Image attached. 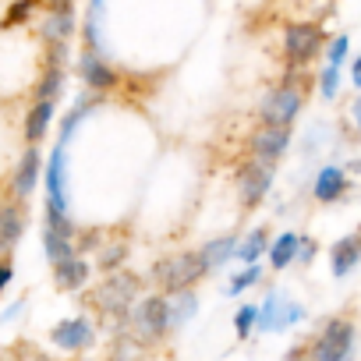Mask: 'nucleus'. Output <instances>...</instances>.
<instances>
[{"instance_id":"nucleus-5","label":"nucleus","mask_w":361,"mask_h":361,"mask_svg":"<svg viewBox=\"0 0 361 361\" xmlns=\"http://www.w3.org/2000/svg\"><path fill=\"white\" fill-rule=\"evenodd\" d=\"M322 43H326L322 25H315V22H294V25H287V32H283V54H287V64H290V68L308 64V61L322 50Z\"/></svg>"},{"instance_id":"nucleus-19","label":"nucleus","mask_w":361,"mask_h":361,"mask_svg":"<svg viewBox=\"0 0 361 361\" xmlns=\"http://www.w3.org/2000/svg\"><path fill=\"white\" fill-rule=\"evenodd\" d=\"M166 301H170V329L185 326V322L195 315V308H199V298H195L192 287H188V290H173V294H166Z\"/></svg>"},{"instance_id":"nucleus-26","label":"nucleus","mask_w":361,"mask_h":361,"mask_svg":"<svg viewBox=\"0 0 361 361\" xmlns=\"http://www.w3.org/2000/svg\"><path fill=\"white\" fill-rule=\"evenodd\" d=\"M96 106V99H78V106L64 117V124H61V142H71V131L78 128V121H85L89 117V110Z\"/></svg>"},{"instance_id":"nucleus-6","label":"nucleus","mask_w":361,"mask_h":361,"mask_svg":"<svg viewBox=\"0 0 361 361\" xmlns=\"http://www.w3.org/2000/svg\"><path fill=\"white\" fill-rule=\"evenodd\" d=\"M301 103H305L301 89H298V85H290V82H283V85H276V89H273V92L262 99L259 117H262V124H280V128H290V124H294V117L301 114Z\"/></svg>"},{"instance_id":"nucleus-21","label":"nucleus","mask_w":361,"mask_h":361,"mask_svg":"<svg viewBox=\"0 0 361 361\" xmlns=\"http://www.w3.org/2000/svg\"><path fill=\"white\" fill-rule=\"evenodd\" d=\"M199 252H202V259H206V266H209V273H213V269H220L224 262H231V259L238 255V238H234V234H227V238H216V241L202 245Z\"/></svg>"},{"instance_id":"nucleus-13","label":"nucleus","mask_w":361,"mask_h":361,"mask_svg":"<svg viewBox=\"0 0 361 361\" xmlns=\"http://www.w3.org/2000/svg\"><path fill=\"white\" fill-rule=\"evenodd\" d=\"M39 166H43V159H39V149H36V142H29V149H25V156H22V163H18V170H15V199H29L32 192H36V180H39Z\"/></svg>"},{"instance_id":"nucleus-20","label":"nucleus","mask_w":361,"mask_h":361,"mask_svg":"<svg viewBox=\"0 0 361 361\" xmlns=\"http://www.w3.org/2000/svg\"><path fill=\"white\" fill-rule=\"evenodd\" d=\"M298 248H301V238L298 234H290V231H283L273 245H269V266L280 273V269H287L294 259H298Z\"/></svg>"},{"instance_id":"nucleus-22","label":"nucleus","mask_w":361,"mask_h":361,"mask_svg":"<svg viewBox=\"0 0 361 361\" xmlns=\"http://www.w3.org/2000/svg\"><path fill=\"white\" fill-rule=\"evenodd\" d=\"M269 231L266 227H255L245 241H238V255L234 259H241V262H259V255H269Z\"/></svg>"},{"instance_id":"nucleus-28","label":"nucleus","mask_w":361,"mask_h":361,"mask_svg":"<svg viewBox=\"0 0 361 361\" xmlns=\"http://www.w3.org/2000/svg\"><path fill=\"white\" fill-rule=\"evenodd\" d=\"M280 322V294H269L266 305H259V329H276Z\"/></svg>"},{"instance_id":"nucleus-33","label":"nucleus","mask_w":361,"mask_h":361,"mask_svg":"<svg viewBox=\"0 0 361 361\" xmlns=\"http://www.w3.org/2000/svg\"><path fill=\"white\" fill-rule=\"evenodd\" d=\"M347 50H350V39H347V36H336V39L329 43V54H326V64H336V68H340V64L347 61Z\"/></svg>"},{"instance_id":"nucleus-24","label":"nucleus","mask_w":361,"mask_h":361,"mask_svg":"<svg viewBox=\"0 0 361 361\" xmlns=\"http://www.w3.org/2000/svg\"><path fill=\"white\" fill-rule=\"evenodd\" d=\"M43 248H47V259L50 262H64V259H71L75 255V245H71V238L68 234H57V231H43Z\"/></svg>"},{"instance_id":"nucleus-29","label":"nucleus","mask_w":361,"mask_h":361,"mask_svg":"<svg viewBox=\"0 0 361 361\" xmlns=\"http://www.w3.org/2000/svg\"><path fill=\"white\" fill-rule=\"evenodd\" d=\"M39 8V0H18V4H11V11L4 15V29H15V25H22L32 11Z\"/></svg>"},{"instance_id":"nucleus-17","label":"nucleus","mask_w":361,"mask_h":361,"mask_svg":"<svg viewBox=\"0 0 361 361\" xmlns=\"http://www.w3.org/2000/svg\"><path fill=\"white\" fill-rule=\"evenodd\" d=\"M54 283L61 290H82L89 283V262L78 259V255H71L64 262H54Z\"/></svg>"},{"instance_id":"nucleus-1","label":"nucleus","mask_w":361,"mask_h":361,"mask_svg":"<svg viewBox=\"0 0 361 361\" xmlns=\"http://www.w3.org/2000/svg\"><path fill=\"white\" fill-rule=\"evenodd\" d=\"M202 276H209V266H206L202 252H177V255H166L152 266V283H159L163 294L188 290Z\"/></svg>"},{"instance_id":"nucleus-7","label":"nucleus","mask_w":361,"mask_h":361,"mask_svg":"<svg viewBox=\"0 0 361 361\" xmlns=\"http://www.w3.org/2000/svg\"><path fill=\"white\" fill-rule=\"evenodd\" d=\"M273 170H276V163H273V159H259V156L241 170L238 195H241V206H245V209H255V206L266 199V192H269V185H273Z\"/></svg>"},{"instance_id":"nucleus-4","label":"nucleus","mask_w":361,"mask_h":361,"mask_svg":"<svg viewBox=\"0 0 361 361\" xmlns=\"http://www.w3.org/2000/svg\"><path fill=\"white\" fill-rule=\"evenodd\" d=\"M131 329L142 340H159L170 333V301L166 294H152L142 298L138 308H131Z\"/></svg>"},{"instance_id":"nucleus-9","label":"nucleus","mask_w":361,"mask_h":361,"mask_svg":"<svg viewBox=\"0 0 361 361\" xmlns=\"http://www.w3.org/2000/svg\"><path fill=\"white\" fill-rule=\"evenodd\" d=\"M71 32H75V8H71V0H50V15L39 25L43 43H68Z\"/></svg>"},{"instance_id":"nucleus-15","label":"nucleus","mask_w":361,"mask_h":361,"mask_svg":"<svg viewBox=\"0 0 361 361\" xmlns=\"http://www.w3.org/2000/svg\"><path fill=\"white\" fill-rule=\"evenodd\" d=\"M347 192V173H343V166H322L319 173H315V185H312V195H315V202H336L340 195Z\"/></svg>"},{"instance_id":"nucleus-11","label":"nucleus","mask_w":361,"mask_h":361,"mask_svg":"<svg viewBox=\"0 0 361 361\" xmlns=\"http://www.w3.org/2000/svg\"><path fill=\"white\" fill-rule=\"evenodd\" d=\"M78 75H82V82H85L89 89H96V92L117 85V71L103 61L99 50H85V54L78 57Z\"/></svg>"},{"instance_id":"nucleus-8","label":"nucleus","mask_w":361,"mask_h":361,"mask_svg":"<svg viewBox=\"0 0 361 361\" xmlns=\"http://www.w3.org/2000/svg\"><path fill=\"white\" fill-rule=\"evenodd\" d=\"M64 149L68 142L54 145V156L47 163V206L68 213V166H64Z\"/></svg>"},{"instance_id":"nucleus-34","label":"nucleus","mask_w":361,"mask_h":361,"mask_svg":"<svg viewBox=\"0 0 361 361\" xmlns=\"http://www.w3.org/2000/svg\"><path fill=\"white\" fill-rule=\"evenodd\" d=\"M315 252H319V245H315V238H301V248H298V259H301V262H312V259H315Z\"/></svg>"},{"instance_id":"nucleus-12","label":"nucleus","mask_w":361,"mask_h":361,"mask_svg":"<svg viewBox=\"0 0 361 361\" xmlns=\"http://www.w3.org/2000/svg\"><path fill=\"white\" fill-rule=\"evenodd\" d=\"M50 336H54V343L57 347H64V350H85L89 343H92V322L89 319H82V315H75V319H64V322H57L54 329H50Z\"/></svg>"},{"instance_id":"nucleus-31","label":"nucleus","mask_w":361,"mask_h":361,"mask_svg":"<svg viewBox=\"0 0 361 361\" xmlns=\"http://www.w3.org/2000/svg\"><path fill=\"white\" fill-rule=\"evenodd\" d=\"M47 227H50V231H57V234H68V238L75 234L71 216H68V213H61V209H50V206H47Z\"/></svg>"},{"instance_id":"nucleus-38","label":"nucleus","mask_w":361,"mask_h":361,"mask_svg":"<svg viewBox=\"0 0 361 361\" xmlns=\"http://www.w3.org/2000/svg\"><path fill=\"white\" fill-rule=\"evenodd\" d=\"M350 82H354V85L361 89V57H357V61L350 64Z\"/></svg>"},{"instance_id":"nucleus-25","label":"nucleus","mask_w":361,"mask_h":361,"mask_svg":"<svg viewBox=\"0 0 361 361\" xmlns=\"http://www.w3.org/2000/svg\"><path fill=\"white\" fill-rule=\"evenodd\" d=\"M259 280H262V269H259V262H245V269H241V273H238V276L227 283V294L234 298V294L248 290V287H252V283H259Z\"/></svg>"},{"instance_id":"nucleus-37","label":"nucleus","mask_w":361,"mask_h":361,"mask_svg":"<svg viewBox=\"0 0 361 361\" xmlns=\"http://www.w3.org/2000/svg\"><path fill=\"white\" fill-rule=\"evenodd\" d=\"M350 117H354V128H357V138H361V99H354V106H350Z\"/></svg>"},{"instance_id":"nucleus-14","label":"nucleus","mask_w":361,"mask_h":361,"mask_svg":"<svg viewBox=\"0 0 361 361\" xmlns=\"http://www.w3.org/2000/svg\"><path fill=\"white\" fill-rule=\"evenodd\" d=\"M357 262H361V231L340 238V241L333 245V252H329V269H333V276H347Z\"/></svg>"},{"instance_id":"nucleus-3","label":"nucleus","mask_w":361,"mask_h":361,"mask_svg":"<svg viewBox=\"0 0 361 361\" xmlns=\"http://www.w3.org/2000/svg\"><path fill=\"white\" fill-rule=\"evenodd\" d=\"M354 350V322L347 315H336L322 326V333L312 343V357L319 361H343Z\"/></svg>"},{"instance_id":"nucleus-18","label":"nucleus","mask_w":361,"mask_h":361,"mask_svg":"<svg viewBox=\"0 0 361 361\" xmlns=\"http://www.w3.org/2000/svg\"><path fill=\"white\" fill-rule=\"evenodd\" d=\"M54 110H57V99H36V106L29 110V121H25V138L29 142H39L54 121Z\"/></svg>"},{"instance_id":"nucleus-2","label":"nucleus","mask_w":361,"mask_h":361,"mask_svg":"<svg viewBox=\"0 0 361 361\" xmlns=\"http://www.w3.org/2000/svg\"><path fill=\"white\" fill-rule=\"evenodd\" d=\"M135 298H138V276H131V273H114V276H106V280L92 290V305H96L99 312L114 315L117 322L131 319Z\"/></svg>"},{"instance_id":"nucleus-32","label":"nucleus","mask_w":361,"mask_h":361,"mask_svg":"<svg viewBox=\"0 0 361 361\" xmlns=\"http://www.w3.org/2000/svg\"><path fill=\"white\" fill-rule=\"evenodd\" d=\"M124 259H128V248H124V245H110V248H103V255H99V269L110 273V269H117Z\"/></svg>"},{"instance_id":"nucleus-30","label":"nucleus","mask_w":361,"mask_h":361,"mask_svg":"<svg viewBox=\"0 0 361 361\" xmlns=\"http://www.w3.org/2000/svg\"><path fill=\"white\" fill-rule=\"evenodd\" d=\"M336 89H340V68L336 64H326V71L319 75V92L326 99H336Z\"/></svg>"},{"instance_id":"nucleus-10","label":"nucleus","mask_w":361,"mask_h":361,"mask_svg":"<svg viewBox=\"0 0 361 361\" xmlns=\"http://www.w3.org/2000/svg\"><path fill=\"white\" fill-rule=\"evenodd\" d=\"M287 149H290V128L262 124V128L252 135V156H259V159H273V163H276Z\"/></svg>"},{"instance_id":"nucleus-35","label":"nucleus","mask_w":361,"mask_h":361,"mask_svg":"<svg viewBox=\"0 0 361 361\" xmlns=\"http://www.w3.org/2000/svg\"><path fill=\"white\" fill-rule=\"evenodd\" d=\"M11 276H15V269H11V262H0V290H4V287L11 283Z\"/></svg>"},{"instance_id":"nucleus-16","label":"nucleus","mask_w":361,"mask_h":361,"mask_svg":"<svg viewBox=\"0 0 361 361\" xmlns=\"http://www.w3.org/2000/svg\"><path fill=\"white\" fill-rule=\"evenodd\" d=\"M22 234H25V209H22V199H18V202H8V206H0V252L15 248Z\"/></svg>"},{"instance_id":"nucleus-23","label":"nucleus","mask_w":361,"mask_h":361,"mask_svg":"<svg viewBox=\"0 0 361 361\" xmlns=\"http://www.w3.org/2000/svg\"><path fill=\"white\" fill-rule=\"evenodd\" d=\"M64 92V68L61 64H47L39 85H36V99H57Z\"/></svg>"},{"instance_id":"nucleus-36","label":"nucleus","mask_w":361,"mask_h":361,"mask_svg":"<svg viewBox=\"0 0 361 361\" xmlns=\"http://www.w3.org/2000/svg\"><path fill=\"white\" fill-rule=\"evenodd\" d=\"M99 238H103L99 231H85V234H82V252H89V248H92V245H96Z\"/></svg>"},{"instance_id":"nucleus-27","label":"nucleus","mask_w":361,"mask_h":361,"mask_svg":"<svg viewBox=\"0 0 361 361\" xmlns=\"http://www.w3.org/2000/svg\"><path fill=\"white\" fill-rule=\"evenodd\" d=\"M252 326H259V305H241V308L234 312V329H238V336L248 340V336H252Z\"/></svg>"}]
</instances>
